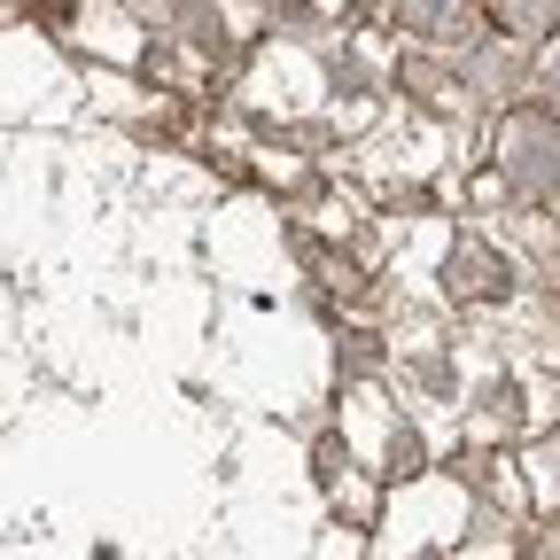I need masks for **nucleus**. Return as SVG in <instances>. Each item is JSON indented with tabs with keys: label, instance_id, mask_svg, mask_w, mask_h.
Here are the masks:
<instances>
[{
	"label": "nucleus",
	"instance_id": "20e7f679",
	"mask_svg": "<svg viewBox=\"0 0 560 560\" xmlns=\"http://www.w3.org/2000/svg\"><path fill=\"white\" fill-rule=\"evenodd\" d=\"M490 24L514 32V39H537L560 24V0H490Z\"/></svg>",
	"mask_w": 560,
	"mask_h": 560
},
{
	"label": "nucleus",
	"instance_id": "7ed1b4c3",
	"mask_svg": "<svg viewBox=\"0 0 560 560\" xmlns=\"http://www.w3.org/2000/svg\"><path fill=\"white\" fill-rule=\"evenodd\" d=\"M397 16L420 39H459L467 32V0H397Z\"/></svg>",
	"mask_w": 560,
	"mask_h": 560
},
{
	"label": "nucleus",
	"instance_id": "f257e3e1",
	"mask_svg": "<svg viewBox=\"0 0 560 560\" xmlns=\"http://www.w3.org/2000/svg\"><path fill=\"white\" fill-rule=\"evenodd\" d=\"M499 172L514 195L529 202H552L560 195V117L552 109H514L506 132H499Z\"/></svg>",
	"mask_w": 560,
	"mask_h": 560
},
{
	"label": "nucleus",
	"instance_id": "39448f33",
	"mask_svg": "<svg viewBox=\"0 0 560 560\" xmlns=\"http://www.w3.org/2000/svg\"><path fill=\"white\" fill-rule=\"evenodd\" d=\"M545 94H552V109H560V47H552V62H545Z\"/></svg>",
	"mask_w": 560,
	"mask_h": 560
},
{
	"label": "nucleus",
	"instance_id": "f03ea898",
	"mask_svg": "<svg viewBox=\"0 0 560 560\" xmlns=\"http://www.w3.org/2000/svg\"><path fill=\"white\" fill-rule=\"evenodd\" d=\"M444 280H452V296H506V265L490 257L482 242H467V249H452V265H444Z\"/></svg>",
	"mask_w": 560,
	"mask_h": 560
}]
</instances>
